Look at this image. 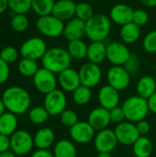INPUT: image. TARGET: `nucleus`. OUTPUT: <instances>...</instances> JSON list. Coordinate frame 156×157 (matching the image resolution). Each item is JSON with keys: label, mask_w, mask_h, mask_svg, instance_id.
I'll return each mask as SVG.
<instances>
[{"label": "nucleus", "mask_w": 156, "mask_h": 157, "mask_svg": "<svg viewBox=\"0 0 156 157\" xmlns=\"http://www.w3.org/2000/svg\"><path fill=\"white\" fill-rule=\"evenodd\" d=\"M94 9L93 6L86 2H80L76 4L75 8V17L83 21H87L90 17L94 15Z\"/></svg>", "instance_id": "nucleus-35"}, {"label": "nucleus", "mask_w": 156, "mask_h": 157, "mask_svg": "<svg viewBox=\"0 0 156 157\" xmlns=\"http://www.w3.org/2000/svg\"><path fill=\"white\" fill-rule=\"evenodd\" d=\"M96 157H112L111 153H98Z\"/></svg>", "instance_id": "nucleus-52"}, {"label": "nucleus", "mask_w": 156, "mask_h": 157, "mask_svg": "<svg viewBox=\"0 0 156 157\" xmlns=\"http://www.w3.org/2000/svg\"><path fill=\"white\" fill-rule=\"evenodd\" d=\"M28 117L31 123L41 125L48 121L50 114L43 106H35L29 109L28 111Z\"/></svg>", "instance_id": "nucleus-31"}, {"label": "nucleus", "mask_w": 156, "mask_h": 157, "mask_svg": "<svg viewBox=\"0 0 156 157\" xmlns=\"http://www.w3.org/2000/svg\"><path fill=\"white\" fill-rule=\"evenodd\" d=\"M111 31L110 18L101 13L94 14L86 21V36L90 41H105Z\"/></svg>", "instance_id": "nucleus-3"}, {"label": "nucleus", "mask_w": 156, "mask_h": 157, "mask_svg": "<svg viewBox=\"0 0 156 157\" xmlns=\"http://www.w3.org/2000/svg\"><path fill=\"white\" fill-rule=\"evenodd\" d=\"M19 51L13 46H6L0 51V58L8 64L17 62L19 58Z\"/></svg>", "instance_id": "nucleus-37"}, {"label": "nucleus", "mask_w": 156, "mask_h": 157, "mask_svg": "<svg viewBox=\"0 0 156 157\" xmlns=\"http://www.w3.org/2000/svg\"><path fill=\"white\" fill-rule=\"evenodd\" d=\"M118 144L114 130L108 128L97 132L94 138V146L98 153H111Z\"/></svg>", "instance_id": "nucleus-15"}, {"label": "nucleus", "mask_w": 156, "mask_h": 157, "mask_svg": "<svg viewBox=\"0 0 156 157\" xmlns=\"http://www.w3.org/2000/svg\"><path fill=\"white\" fill-rule=\"evenodd\" d=\"M131 55V52L122 41H111L107 44V60L112 65L123 66Z\"/></svg>", "instance_id": "nucleus-13"}, {"label": "nucleus", "mask_w": 156, "mask_h": 157, "mask_svg": "<svg viewBox=\"0 0 156 157\" xmlns=\"http://www.w3.org/2000/svg\"><path fill=\"white\" fill-rule=\"evenodd\" d=\"M39 69L40 67L37 61L28 58L20 59L17 64V70L19 74L25 77H33Z\"/></svg>", "instance_id": "nucleus-30"}, {"label": "nucleus", "mask_w": 156, "mask_h": 157, "mask_svg": "<svg viewBox=\"0 0 156 157\" xmlns=\"http://www.w3.org/2000/svg\"><path fill=\"white\" fill-rule=\"evenodd\" d=\"M81 85L93 88L97 86L102 79V70L99 64L90 62L84 63L78 70Z\"/></svg>", "instance_id": "nucleus-12"}, {"label": "nucleus", "mask_w": 156, "mask_h": 157, "mask_svg": "<svg viewBox=\"0 0 156 157\" xmlns=\"http://www.w3.org/2000/svg\"><path fill=\"white\" fill-rule=\"evenodd\" d=\"M87 121L96 132L107 129L111 122L109 110L102 107L95 108L89 112Z\"/></svg>", "instance_id": "nucleus-19"}, {"label": "nucleus", "mask_w": 156, "mask_h": 157, "mask_svg": "<svg viewBox=\"0 0 156 157\" xmlns=\"http://www.w3.org/2000/svg\"><path fill=\"white\" fill-rule=\"evenodd\" d=\"M56 0H31V9L39 17L52 13Z\"/></svg>", "instance_id": "nucleus-33"}, {"label": "nucleus", "mask_w": 156, "mask_h": 157, "mask_svg": "<svg viewBox=\"0 0 156 157\" xmlns=\"http://www.w3.org/2000/svg\"><path fill=\"white\" fill-rule=\"evenodd\" d=\"M86 36V22L76 17L66 21L63 32V37L68 41L81 40Z\"/></svg>", "instance_id": "nucleus-20"}, {"label": "nucleus", "mask_w": 156, "mask_h": 157, "mask_svg": "<svg viewBox=\"0 0 156 157\" xmlns=\"http://www.w3.org/2000/svg\"><path fill=\"white\" fill-rule=\"evenodd\" d=\"M137 95L148 99L156 92V80L151 75L142 76L136 84Z\"/></svg>", "instance_id": "nucleus-24"}, {"label": "nucleus", "mask_w": 156, "mask_h": 157, "mask_svg": "<svg viewBox=\"0 0 156 157\" xmlns=\"http://www.w3.org/2000/svg\"><path fill=\"white\" fill-rule=\"evenodd\" d=\"M108 85L119 92L127 89L131 84V75L121 65H113L107 72Z\"/></svg>", "instance_id": "nucleus-10"}, {"label": "nucleus", "mask_w": 156, "mask_h": 157, "mask_svg": "<svg viewBox=\"0 0 156 157\" xmlns=\"http://www.w3.org/2000/svg\"><path fill=\"white\" fill-rule=\"evenodd\" d=\"M0 157H17V155H16V154L14 152H12L11 150H8L6 152L1 153Z\"/></svg>", "instance_id": "nucleus-50"}, {"label": "nucleus", "mask_w": 156, "mask_h": 157, "mask_svg": "<svg viewBox=\"0 0 156 157\" xmlns=\"http://www.w3.org/2000/svg\"><path fill=\"white\" fill-rule=\"evenodd\" d=\"M143 50L149 53H156V29L148 32L143 40Z\"/></svg>", "instance_id": "nucleus-39"}, {"label": "nucleus", "mask_w": 156, "mask_h": 157, "mask_svg": "<svg viewBox=\"0 0 156 157\" xmlns=\"http://www.w3.org/2000/svg\"><path fill=\"white\" fill-rule=\"evenodd\" d=\"M10 25L17 32H23L28 29L29 21L26 14H15L11 18Z\"/></svg>", "instance_id": "nucleus-36"}, {"label": "nucleus", "mask_w": 156, "mask_h": 157, "mask_svg": "<svg viewBox=\"0 0 156 157\" xmlns=\"http://www.w3.org/2000/svg\"><path fill=\"white\" fill-rule=\"evenodd\" d=\"M48 48L45 40L40 37H31L26 40L19 48V53L22 58L31 60H41Z\"/></svg>", "instance_id": "nucleus-7"}, {"label": "nucleus", "mask_w": 156, "mask_h": 157, "mask_svg": "<svg viewBox=\"0 0 156 157\" xmlns=\"http://www.w3.org/2000/svg\"><path fill=\"white\" fill-rule=\"evenodd\" d=\"M142 34L141 27L136 25L133 22H130L121 26L120 30V40L123 43L127 44H133L140 39Z\"/></svg>", "instance_id": "nucleus-25"}, {"label": "nucleus", "mask_w": 156, "mask_h": 157, "mask_svg": "<svg viewBox=\"0 0 156 157\" xmlns=\"http://www.w3.org/2000/svg\"><path fill=\"white\" fill-rule=\"evenodd\" d=\"M109 115H110V121L113 123L119 124L126 121L125 113L122 109V107H116L112 109L109 110Z\"/></svg>", "instance_id": "nucleus-42"}, {"label": "nucleus", "mask_w": 156, "mask_h": 157, "mask_svg": "<svg viewBox=\"0 0 156 157\" xmlns=\"http://www.w3.org/2000/svg\"><path fill=\"white\" fill-rule=\"evenodd\" d=\"M86 58L88 62L100 64L107 60V44L103 41H91L88 45Z\"/></svg>", "instance_id": "nucleus-23"}, {"label": "nucleus", "mask_w": 156, "mask_h": 157, "mask_svg": "<svg viewBox=\"0 0 156 157\" xmlns=\"http://www.w3.org/2000/svg\"><path fill=\"white\" fill-rule=\"evenodd\" d=\"M10 75L9 64L0 58V85L6 83Z\"/></svg>", "instance_id": "nucleus-43"}, {"label": "nucleus", "mask_w": 156, "mask_h": 157, "mask_svg": "<svg viewBox=\"0 0 156 157\" xmlns=\"http://www.w3.org/2000/svg\"><path fill=\"white\" fill-rule=\"evenodd\" d=\"M114 132L119 144L124 146H132L141 136L136 124L128 121L117 124L114 129Z\"/></svg>", "instance_id": "nucleus-11"}, {"label": "nucleus", "mask_w": 156, "mask_h": 157, "mask_svg": "<svg viewBox=\"0 0 156 157\" xmlns=\"http://www.w3.org/2000/svg\"><path fill=\"white\" fill-rule=\"evenodd\" d=\"M17 126L18 120L17 115L6 111L0 117V134L10 137L17 131Z\"/></svg>", "instance_id": "nucleus-27"}, {"label": "nucleus", "mask_w": 156, "mask_h": 157, "mask_svg": "<svg viewBox=\"0 0 156 157\" xmlns=\"http://www.w3.org/2000/svg\"><path fill=\"white\" fill-rule=\"evenodd\" d=\"M125 67V69L129 72V74L131 75H136L139 70H140V60L139 57L135 54V53H131V57L129 58V60L126 62V63L123 65Z\"/></svg>", "instance_id": "nucleus-40"}, {"label": "nucleus", "mask_w": 156, "mask_h": 157, "mask_svg": "<svg viewBox=\"0 0 156 157\" xmlns=\"http://www.w3.org/2000/svg\"><path fill=\"white\" fill-rule=\"evenodd\" d=\"M69 134L74 144H86L94 141L96 131L88 121H78L69 129Z\"/></svg>", "instance_id": "nucleus-14"}, {"label": "nucleus", "mask_w": 156, "mask_h": 157, "mask_svg": "<svg viewBox=\"0 0 156 157\" xmlns=\"http://www.w3.org/2000/svg\"><path fill=\"white\" fill-rule=\"evenodd\" d=\"M34 146L40 150H49L55 144V133L52 129L49 127H43L39 129L34 136Z\"/></svg>", "instance_id": "nucleus-22"}, {"label": "nucleus", "mask_w": 156, "mask_h": 157, "mask_svg": "<svg viewBox=\"0 0 156 157\" xmlns=\"http://www.w3.org/2000/svg\"><path fill=\"white\" fill-rule=\"evenodd\" d=\"M36 28L38 31L48 38H58L63 36L64 22L52 14L39 17L36 21Z\"/></svg>", "instance_id": "nucleus-5"}, {"label": "nucleus", "mask_w": 156, "mask_h": 157, "mask_svg": "<svg viewBox=\"0 0 156 157\" xmlns=\"http://www.w3.org/2000/svg\"><path fill=\"white\" fill-rule=\"evenodd\" d=\"M147 100H148V106H149L150 112L156 115V92L153 96H151Z\"/></svg>", "instance_id": "nucleus-47"}, {"label": "nucleus", "mask_w": 156, "mask_h": 157, "mask_svg": "<svg viewBox=\"0 0 156 157\" xmlns=\"http://www.w3.org/2000/svg\"><path fill=\"white\" fill-rule=\"evenodd\" d=\"M6 111V107H5V105H4V102H3L2 98H0V117H1Z\"/></svg>", "instance_id": "nucleus-51"}, {"label": "nucleus", "mask_w": 156, "mask_h": 157, "mask_svg": "<svg viewBox=\"0 0 156 157\" xmlns=\"http://www.w3.org/2000/svg\"><path fill=\"white\" fill-rule=\"evenodd\" d=\"M149 21V15L147 11L144 9H135L133 12V17H132V22L138 25L139 27H143L146 25Z\"/></svg>", "instance_id": "nucleus-41"}, {"label": "nucleus", "mask_w": 156, "mask_h": 157, "mask_svg": "<svg viewBox=\"0 0 156 157\" xmlns=\"http://www.w3.org/2000/svg\"><path fill=\"white\" fill-rule=\"evenodd\" d=\"M72 61L73 58L66 49L52 47L47 50L41 59V64L43 68L59 75L61 72L71 67Z\"/></svg>", "instance_id": "nucleus-2"}, {"label": "nucleus", "mask_w": 156, "mask_h": 157, "mask_svg": "<svg viewBox=\"0 0 156 157\" xmlns=\"http://www.w3.org/2000/svg\"><path fill=\"white\" fill-rule=\"evenodd\" d=\"M153 150V143L147 136H140L132 145V152L135 157H151Z\"/></svg>", "instance_id": "nucleus-28"}, {"label": "nucleus", "mask_w": 156, "mask_h": 157, "mask_svg": "<svg viewBox=\"0 0 156 157\" xmlns=\"http://www.w3.org/2000/svg\"><path fill=\"white\" fill-rule=\"evenodd\" d=\"M135 124H136L137 130H138L141 136H146L149 133V132L151 130V126H150V124H149V122L147 121L143 120V121H139V122H137Z\"/></svg>", "instance_id": "nucleus-44"}, {"label": "nucleus", "mask_w": 156, "mask_h": 157, "mask_svg": "<svg viewBox=\"0 0 156 157\" xmlns=\"http://www.w3.org/2000/svg\"><path fill=\"white\" fill-rule=\"evenodd\" d=\"M19 157H23V156H19Z\"/></svg>", "instance_id": "nucleus-53"}, {"label": "nucleus", "mask_w": 156, "mask_h": 157, "mask_svg": "<svg viewBox=\"0 0 156 157\" xmlns=\"http://www.w3.org/2000/svg\"><path fill=\"white\" fill-rule=\"evenodd\" d=\"M121 107L124 110L126 121L132 123H137L143 120H145L150 112L148 100L138 95H133L127 98Z\"/></svg>", "instance_id": "nucleus-4"}, {"label": "nucleus", "mask_w": 156, "mask_h": 157, "mask_svg": "<svg viewBox=\"0 0 156 157\" xmlns=\"http://www.w3.org/2000/svg\"><path fill=\"white\" fill-rule=\"evenodd\" d=\"M58 85L65 93H73L78 86H81L80 76L78 71L69 67L61 72L58 76Z\"/></svg>", "instance_id": "nucleus-16"}, {"label": "nucleus", "mask_w": 156, "mask_h": 157, "mask_svg": "<svg viewBox=\"0 0 156 157\" xmlns=\"http://www.w3.org/2000/svg\"><path fill=\"white\" fill-rule=\"evenodd\" d=\"M60 121L63 126L70 129L71 127H73L74 124H76L79 121V119H78L77 113L74 110L70 109H66L60 115Z\"/></svg>", "instance_id": "nucleus-38"}, {"label": "nucleus", "mask_w": 156, "mask_h": 157, "mask_svg": "<svg viewBox=\"0 0 156 157\" xmlns=\"http://www.w3.org/2000/svg\"><path fill=\"white\" fill-rule=\"evenodd\" d=\"M72 98L77 106H85L88 104L92 98L91 88L81 85L72 93Z\"/></svg>", "instance_id": "nucleus-32"}, {"label": "nucleus", "mask_w": 156, "mask_h": 157, "mask_svg": "<svg viewBox=\"0 0 156 157\" xmlns=\"http://www.w3.org/2000/svg\"><path fill=\"white\" fill-rule=\"evenodd\" d=\"M31 157H54L52 152L49 150H40L37 149L34 151V153L31 155Z\"/></svg>", "instance_id": "nucleus-46"}, {"label": "nucleus", "mask_w": 156, "mask_h": 157, "mask_svg": "<svg viewBox=\"0 0 156 157\" xmlns=\"http://www.w3.org/2000/svg\"><path fill=\"white\" fill-rule=\"evenodd\" d=\"M1 98L6 111L17 116L27 113L31 106V97L27 89L18 86H12L5 89Z\"/></svg>", "instance_id": "nucleus-1"}, {"label": "nucleus", "mask_w": 156, "mask_h": 157, "mask_svg": "<svg viewBox=\"0 0 156 157\" xmlns=\"http://www.w3.org/2000/svg\"><path fill=\"white\" fill-rule=\"evenodd\" d=\"M87 49L88 45L82 39L81 40H74L68 41L67 44V51L71 57L75 60H82L86 58L87 55Z\"/></svg>", "instance_id": "nucleus-29"}, {"label": "nucleus", "mask_w": 156, "mask_h": 157, "mask_svg": "<svg viewBox=\"0 0 156 157\" xmlns=\"http://www.w3.org/2000/svg\"><path fill=\"white\" fill-rule=\"evenodd\" d=\"M10 150V137L0 134V154Z\"/></svg>", "instance_id": "nucleus-45"}, {"label": "nucleus", "mask_w": 156, "mask_h": 157, "mask_svg": "<svg viewBox=\"0 0 156 157\" xmlns=\"http://www.w3.org/2000/svg\"><path fill=\"white\" fill-rule=\"evenodd\" d=\"M8 8V1L7 0H0V15L3 14Z\"/></svg>", "instance_id": "nucleus-48"}, {"label": "nucleus", "mask_w": 156, "mask_h": 157, "mask_svg": "<svg viewBox=\"0 0 156 157\" xmlns=\"http://www.w3.org/2000/svg\"><path fill=\"white\" fill-rule=\"evenodd\" d=\"M8 8L15 14H27L31 9V0H7Z\"/></svg>", "instance_id": "nucleus-34"}, {"label": "nucleus", "mask_w": 156, "mask_h": 157, "mask_svg": "<svg viewBox=\"0 0 156 157\" xmlns=\"http://www.w3.org/2000/svg\"><path fill=\"white\" fill-rule=\"evenodd\" d=\"M67 106V98L65 92L62 89L55 90L45 95L43 107L46 109L50 116H60Z\"/></svg>", "instance_id": "nucleus-8"}, {"label": "nucleus", "mask_w": 156, "mask_h": 157, "mask_svg": "<svg viewBox=\"0 0 156 157\" xmlns=\"http://www.w3.org/2000/svg\"><path fill=\"white\" fill-rule=\"evenodd\" d=\"M143 5L148 7H154L156 6V0H141Z\"/></svg>", "instance_id": "nucleus-49"}, {"label": "nucleus", "mask_w": 156, "mask_h": 157, "mask_svg": "<svg viewBox=\"0 0 156 157\" xmlns=\"http://www.w3.org/2000/svg\"><path fill=\"white\" fill-rule=\"evenodd\" d=\"M75 8L76 3L74 0H56L51 14L64 22L74 17Z\"/></svg>", "instance_id": "nucleus-21"}, {"label": "nucleus", "mask_w": 156, "mask_h": 157, "mask_svg": "<svg viewBox=\"0 0 156 157\" xmlns=\"http://www.w3.org/2000/svg\"><path fill=\"white\" fill-rule=\"evenodd\" d=\"M34 147L33 136L25 130H17L10 136V150L17 156H25Z\"/></svg>", "instance_id": "nucleus-6"}, {"label": "nucleus", "mask_w": 156, "mask_h": 157, "mask_svg": "<svg viewBox=\"0 0 156 157\" xmlns=\"http://www.w3.org/2000/svg\"><path fill=\"white\" fill-rule=\"evenodd\" d=\"M54 157H77V150L74 143L67 139H62L53 145Z\"/></svg>", "instance_id": "nucleus-26"}, {"label": "nucleus", "mask_w": 156, "mask_h": 157, "mask_svg": "<svg viewBox=\"0 0 156 157\" xmlns=\"http://www.w3.org/2000/svg\"><path fill=\"white\" fill-rule=\"evenodd\" d=\"M32 78L35 88L43 95H47L57 88L58 78L56 74L43 67L40 68Z\"/></svg>", "instance_id": "nucleus-9"}, {"label": "nucleus", "mask_w": 156, "mask_h": 157, "mask_svg": "<svg viewBox=\"0 0 156 157\" xmlns=\"http://www.w3.org/2000/svg\"><path fill=\"white\" fill-rule=\"evenodd\" d=\"M97 100L100 107L110 110L119 106L120 101V92L109 85H105L98 90Z\"/></svg>", "instance_id": "nucleus-17"}, {"label": "nucleus", "mask_w": 156, "mask_h": 157, "mask_svg": "<svg viewBox=\"0 0 156 157\" xmlns=\"http://www.w3.org/2000/svg\"><path fill=\"white\" fill-rule=\"evenodd\" d=\"M133 12L134 10L132 9V7L127 4H116L111 7L109 11V18L111 22L120 26H123L125 24L132 22Z\"/></svg>", "instance_id": "nucleus-18"}]
</instances>
